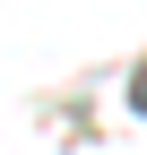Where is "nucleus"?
Masks as SVG:
<instances>
[{
    "label": "nucleus",
    "instance_id": "1",
    "mask_svg": "<svg viewBox=\"0 0 147 155\" xmlns=\"http://www.w3.org/2000/svg\"><path fill=\"white\" fill-rule=\"evenodd\" d=\"M130 112H147V69H130Z\"/></svg>",
    "mask_w": 147,
    "mask_h": 155
}]
</instances>
